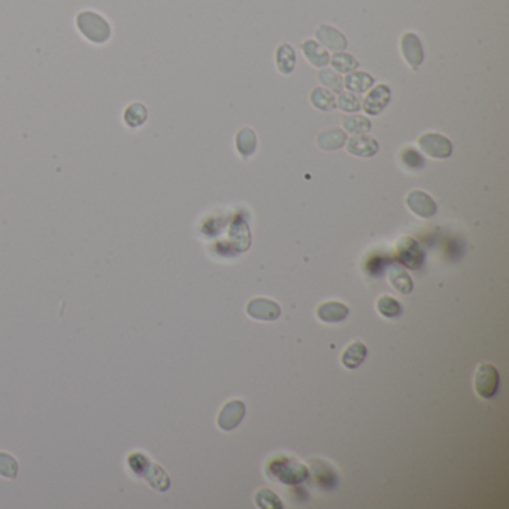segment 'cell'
<instances>
[{
    "label": "cell",
    "mask_w": 509,
    "mask_h": 509,
    "mask_svg": "<svg viewBox=\"0 0 509 509\" xmlns=\"http://www.w3.org/2000/svg\"><path fill=\"white\" fill-rule=\"evenodd\" d=\"M267 475L287 486H296L307 481L309 477L308 468L303 463L290 457H276L266 468Z\"/></svg>",
    "instance_id": "obj_1"
},
{
    "label": "cell",
    "mask_w": 509,
    "mask_h": 509,
    "mask_svg": "<svg viewBox=\"0 0 509 509\" xmlns=\"http://www.w3.org/2000/svg\"><path fill=\"white\" fill-rule=\"evenodd\" d=\"M77 29L88 42L96 45L108 42L113 35L106 18L95 11H81L77 15Z\"/></svg>",
    "instance_id": "obj_2"
},
{
    "label": "cell",
    "mask_w": 509,
    "mask_h": 509,
    "mask_svg": "<svg viewBox=\"0 0 509 509\" xmlns=\"http://www.w3.org/2000/svg\"><path fill=\"white\" fill-rule=\"evenodd\" d=\"M128 465H131L132 470H135L137 475L144 477L159 492H166L171 487V479L166 475V472L159 465H155V463L150 461V459L141 454V452H135V454L128 457Z\"/></svg>",
    "instance_id": "obj_3"
},
{
    "label": "cell",
    "mask_w": 509,
    "mask_h": 509,
    "mask_svg": "<svg viewBox=\"0 0 509 509\" xmlns=\"http://www.w3.org/2000/svg\"><path fill=\"white\" fill-rule=\"evenodd\" d=\"M499 383H501V376H499L497 369L492 363H479L474 378L475 392L483 399H492L499 392Z\"/></svg>",
    "instance_id": "obj_4"
},
{
    "label": "cell",
    "mask_w": 509,
    "mask_h": 509,
    "mask_svg": "<svg viewBox=\"0 0 509 509\" xmlns=\"http://www.w3.org/2000/svg\"><path fill=\"white\" fill-rule=\"evenodd\" d=\"M396 256L399 262L408 269H420L424 263L425 254L420 244L411 236H402L396 247Z\"/></svg>",
    "instance_id": "obj_5"
},
{
    "label": "cell",
    "mask_w": 509,
    "mask_h": 509,
    "mask_svg": "<svg viewBox=\"0 0 509 509\" xmlns=\"http://www.w3.org/2000/svg\"><path fill=\"white\" fill-rule=\"evenodd\" d=\"M420 150L432 159H448L452 154V144L441 133H424L419 139Z\"/></svg>",
    "instance_id": "obj_6"
},
{
    "label": "cell",
    "mask_w": 509,
    "mask_h": 509,
    "mask_svg": "<svg viewBox=\"0 0 509 509\" xmlns=\"http://www.w3.org/2000/svg\"><path fill=\"white\" fill-rule=\"evenodd\" d=\"M247 314L254 320L275 321L281 316V308H280V305L271 299L256 298L248 302Z\"/></svg>",
    "instance_id": "obj_7"
},
{
    "label": "cell",
    "mask_w": 509,
    "mask_h": 509,
    "mask_svg": "<svg viewBox=\"0 0 509 509\" xmlns=\"http://www.w3.org/2000/svg\"><path fill=\"white\" fill-rule=\"evenodd\" d=\"M405 202H406V207L410 208V211L414 212L415 215H419L420 218H432L438 211V207H436V203H434V200L429 196L428 193H424L421 190L410 191Z\"/></svg>",
    "instance_id": "obj_8"
},
{
    "label": "cell",
    "mask_w": 509,
    "mask_h": 509,
    "mask_svg": "<svg viewBox=\"0 0 509 509\" xmlns=\"http://www.w3.org/2000/svg\"><path fill=\"white\" fill-rule=\"evenodd\" d=\"M245 412L247 410H245V405L242 401L227 402L223 406V410H221L218 414V419H217L218 428L224 432L233 430L240 424V421L244 420Z\"/></svg>",
    "instance_id": "obj_9"
},
{
    "label": "cell",
    "mask_w": 509,
    "mask_h": 509,
    "mask_svg": "<svg viewBox=\"0 0 509 509\" xmlns=\"http://www.w3.org/2000/svg\"><path fill=\"white\" fill-rule=\"evenodd\" d=\"M392 99V91L385 84H378L376 87H372L365 100H363V109L367 115H378L381 114L385 109V106L390 104Z\"/></svg>",
    "instance_id": "obj_10"
},
{
    "label": "cell",
    "mask_w": 509,
    "mask_h": 509,
    "mask_svg": "<svg viewBox=\"0 0 509 509\" xmlns=\"http://www.w3.org/2000/svg\"><path fill=\"white\" fill-rule=\"evenodd\" d=\"M401 48L406 63H408L412 69H419L424 61V50L419 36L411 32L405 33L401 41Z\"/></svg>",
    "instance_id": "obj_11"
},
{
    "label": "cell",
    "mask_w": 509,
    "mask_h": 509,
    "mask_svg": "<svg viewBox=\"0 0 509 509\" xmlns=\"http://www.w3.org/2000/svg\"><path fill=\"white\" fill-rule=\"evenodd\" d=\"M316 36H317V39H318L320 44H323L324 46H326L327 50L335 51V52L344 51L347 48V45H348L345 36L332 26L321 24L316 32Z\"/></svg>",
    "instance_id": "obj_12"
},
{
    "label": "cell",
    "mask_w": 509,
    "mask_h": 509,
    "mask_svg": "<svg viewBox=\"0 0 509 509\" xmlns=\"http://www.w3.org/2000/svg\"><path fill=\"white\" fill-rule=\"evenodd\" d=\"M347 141V151L357 157H374L379 151V144L372 136L356 135Z\"/></svg>",
    "instance_id": "obj_13"
},
{
    "label": "cell",
    "mask_w": 509,
    "mask_h": 509,
    "mask_svg": "<svg viewBox=\"0 0 509 509\" xmlns=\"http://www.w3.org/2000/svg\"><path fill=\"white\" fill-rule=\"evenodd\" d=\"M348 307L342 302H336V300H330V302H324L321 303L318 309H317V317L327 324H336L344 321L348 316Z\"/></svg>",
    "instance_id": "obj_14"
},
{
    "label": "cell",
    "mask_w": 509,
    "mask_h": 509,
    "mask_svg": "<svg viewBox=\"0 0 509 509\" xmlns=\"http://www.w3.org/2000/svg\"><path fill=\"white\" fill-rule=\"evenodd\" d=\"M367 356V348L360 340H354L353 344H349L347 347V349L344 351V354L340 356V362L347 369L353 370L357 369L360 365L365 362V358Z\"/></svg>",
    "instance_id": "obj_15"
},
{
    "label": "cell",
    "mask_w": 509,
    "mask_h": 509,
    "mask_svg": "<svg viewBox=\"0 0 509 509\" xmlns=\"http://www.w3.org/2000/svg\"><path fill=\"white\" fill-rule=\"evenodd\" d=\"M302 51L305 57H307L312 66L316 68L327 66L330 61V54L324 50L318 42L312 39H308L302 44Z\"/></svg>",
    "instance_id": "obj_16"
},
{
    "label": "cell",
    "mask_w": 509,
    "mask_h": 509,
    "mask_svg": "<svg viewBox=\"0 0 509 509\" xmlns=\"http://www.w3.org/2000/svg\"><path fill=\"white\" fill-rule=\"evenodd\" d=\"M347 139H348L347 133L342 131V128L333 127V128H329V131L326 132H323L321 135H318L317 145L321 148V150L335 151L345 145Z\"/></svg>",
    "instance_id": "obj_17"
},
{
    "label": "cell",
    "mask_w": 509,
    "mask_h": 509,
    "mask_svg": "<svg viewBox=\"0 0 509 509\" xmlns=\"http://www.w3.org/2000/svg\"><path fill=\"white\" fill-rule=\"evenodd\" d=\"M276 68L282 75H290L296 66V52L289 44H282L276 50Z\"/></svg>",
    "instance_id": "obj_18"
},
{
    "label": "cell",
    "mask_w": 509,
    "mask_h": 509,
    "mask_svg": "<svg viewBox=\"0 0 509 509\" xmlns=\"http://www.w3.org/2000/svg\"><path fill=\"white\" fill-rule=\"evenodd\" d=\"M236 148L244 159H248L249 155L254 154L257 148V136L253 128L249 127L240 128L236 135Z\"/></svg>",
    "instance_id": "obj_19"
},
{
    "label": "cell",
    "mask_w": 509,
    "mask_h": 509,
    "mask_svg": "<svg viewBox=\"0 0 509 509\" xmlns=\"http://www.w3.org/2000/svg\"><path fill=\"white\" fill-rule=\"evenodd\" d=\"M309 100L314 108L324 111V113H329V111L336 108V97L333 96V93L321 87H317L311 91Z\"/></svg>",
    "instance_id": "obj_20"
},
{
    "label": "cell",
    "mask_w": 509,
    "mask_h": 509,
    "mask_svg": "<svg viewBox=\"0 0 509 509\" xmlns=\"http://www.w3.org/2000/svg\"><path fill=\"white\" fill-rule=\"evenodd\" d=\"M374 77L369 75L366 72H349V75L345 78L344 86L354 93H365L372 88L374 86Z\"/></svg>",
    "instance_id": "obj_21"
},
{
    "label": "cell",
    "mask_w": 509,
    "mask_h": 509,
    "mask_svg": "<svg viewBox=\"0 0 509 509\" xmlns=\"http://www.w3.org/2000/svg\"><path fill=\"white\" fill-rule=\"evenodd\" d=\"M388 281L394 287V289L402 293V294H410L414 290V282L411 276L406 273L401 266H392L390 267V275H388Z\"/></svg>",
    "instance_id": "obj_22"
},
{
    "label": "cell",
    "mask_w": 509,
    "mask_h": 509,
    "mask_svg": "<svg viewBox=\"0 0 509 509\" xmlns=\"http://www.w3.org/2000/svg\"><path fill=\"white\" fill-rule=\"evenodd\" d=\"M376 309L385 318H397L402 316L403 307L392 296H381L376 302Z\"/></svg>",
    "instance_id": "obj_23"
},
{
    "label": "cell",
    "mask_w": 509,
    "mask_h": 509,
    "mask_svg": "<svg viewBox=\"0 0 509 509\" xmlns=\"http://www.w3.org/2000/svg\"><path fill=\"white\" fill-rule=\"evenodd\" d=\"M329 63L332 64V68L339 73H349V72H354L358 68V61L353 57V55L347 54L344 51L333 54Z\"/></svg>",
    "instance_id": "obj_24"
},
{
    "label": "cell",
    "mask_w": 509,
    "mask_h": 509,
    "mask_svg": "<svg viewBox=\"0 0 509 509\" xmlns=\"http://www.w3.org/2000/svg\"><path fill=\"white\" fill-rule=\"evenodd\" d=\"M342 124H344V128L347 133L351 135H366L370 132V124L369 119L366 117L362 115H348L344 119H342Z\"/></svg>",
    "instance_id": "obj_25"
},
{
    "label": "cell",
    "mask_w": 509,
    "mask_h": 509,
    "mask_svg": "<svg viewBox=\"0 0 509 509\" xmlns=\"http://www.w3.org/2000/svg\"><path fill=\"white\" fill-rule=\"evenodd\" d=\"M148 117V111L141 104H132L128 105L124 111V123L128 127H141Z\"/></svg>",
    "instance_id": "obj_26"
},
{
    "label": "cell",
    "mask_w": 509,
    "mask_h": 509,
    "mask_svg": "<svg viewBox=\"0 0 509 509\" xmlns=\"http://www.w3.org/2000/svg\"><path fill=\"white\" fill-rule=\"evenodd\" d=\"M256 505L262 509H282L284 505L281 499L278 497L269 488H262L258 490L254 496Z\"/></svg>",
    "instance_id": "obj_27"
},
{
    "label": "cell",
    "mask_w": 509,
    "mask_h": 509,
    "mask_svg": "<svg viewBox=\"0 0 509 509\" xmlns=\"http://www.w3.org/2000/svg\"><path fill=\"white\" fill-rule=\"evenodd\" d=\"M20 465L14 456L9 452L0 451V477L6 479H17Z\"/></svg>",
    "instance_id": "obj_28"
},
{
    "label": "cell",
    "mask_w": 509,
    "mask_h": 509,
    "mask_svg": "<svg viewBox=\"0 0 509 509\" xmlns=\"http://www.w3.org/2000/svg\"><path fill=\"white\" fill-rule=\"evenodd\" d=\"M318 79L324 87H327L333 93H342L344 90V79L338 72L330 69H323L318 72Z\"/></svg>",
    "instance_id": "obj_29"
},
{
    "label": "cell",
    "mask_w": 509,
    "mask_h": 509,
    "mask_svg": "<svg viewBox=\"0 0 509 509\" xmlns=\"http://www.w3.org/2000/svg\"><path fill=\"white\" fill-rule=\"evenodd\" d=\"M336 105L339 106L340 111L344 113H357L360 111V99L354 95L353 91H347V93H339V97L336 99Z\"/></svg>",
    "instance_id": "obj_30"
},
{
    "label": "cell",
    "mask_w": 509,
    "mask_h": 509,
    "mask_svg": "<svg viewBox=\"0 0 509 509\" xmlns=\"http://www.w3.org/2000/svg\"><path fill=\"white\" fill-rule=\"evenodd\" d=\"M401 159L405 163V166H408L410 169H414V171H419V169H421L423 166H424L423 157L419 153H416L414 150V148H411V146H406L405 148V150L401 154Z\"/></svg>",
    "instance_id": "obj_31"
}]
</instances>
